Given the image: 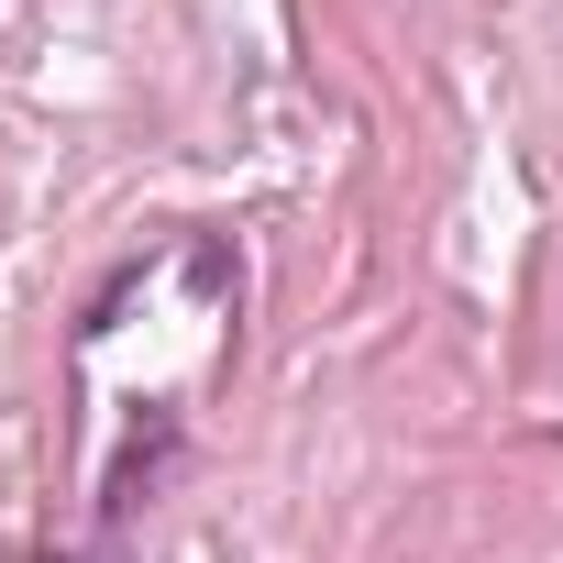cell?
I'll list each match as a JSON object with an SVG mask.
<instances>
[{"instance_id": "6da1fadb", "label": "cell", "mask_w": 563, "mask_h": 563, "mask_svg": "<svg viewBox=\"0 0 563 563\" xmlns=\"http://www.w3.org/2000/svg\"><path fill=\"white\" fill-rule=\"evenodd\" d=\"M45 563H133V552H122V530H100L89 552H45Z\"/></svg>"}]
</instances>
